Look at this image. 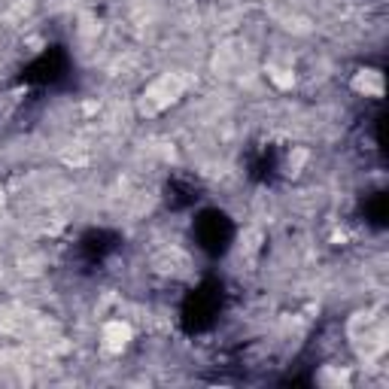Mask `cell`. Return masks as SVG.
<instances>
[{
	"label": "cell",
	"mask_w": 389,
	"mask_h": 389,
	"mask_svg": "<svg viewBox=\"0 0 389 389\" xmlns=\"http://www.w3.org/2000/svg\"><path fill=\"white\" fill-rule=\"evenodd\" d=\"M380 338H383V328H380V331H377V347H374V350H368V353H365V356L371 359V356H377V353H380V350H383V341H380ZM362 341H371V325H368V320H365V334H362Z\"/></svg>",
	"instance_id": "1"
}]
</instances>
